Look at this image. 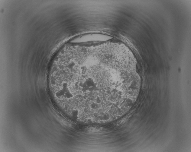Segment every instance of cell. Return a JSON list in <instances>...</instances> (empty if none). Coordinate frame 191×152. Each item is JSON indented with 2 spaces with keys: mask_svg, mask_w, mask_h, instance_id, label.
I'll use <instances>...</instances> for the list:
<instances>
[{
  "mask_svg": "<svg viewBox=\"0 0 191 152\" xmlns=\"http://www.w3.org/2000/svg\"><path fill=\"white\" fill-rule=\"evenodd\" d=\"M137 78L120 51L106 43L66 48L54 59L48 77L61 110L75 121L98 124L123 115Z\"/></svg>",
  "mask_w": 191,
  "mask_h": 152,
  "instance_id": "6da1fadb",
  "label": "cell"
}]
</instances>
